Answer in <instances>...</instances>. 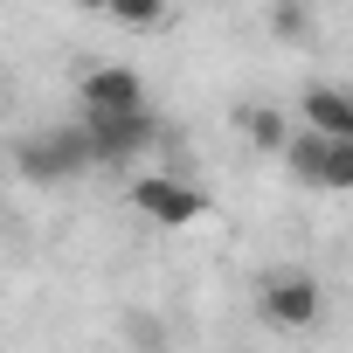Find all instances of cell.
Here are the masks:
<instances>
[{
	"label": "cell",
	"instance_id": "1",
	"mask_svg": "<svg viewBox=\"0 0 353 353\" xmlns=\"http://www.w3.org/2000/svg\"><path fill=\"white\" fill-rule=\"evenodd\" d=\"M14 166L28 173L35 188H63V181H77V173H90L97 159H90L83 125H49V132H35V139L14 145Z\"/></svg>",
	"mask_w": 353,
	"mask_h": 353
},
{
	"label": "cell",
	"instance_id": "3",
	"mask_svg": "<svg viewBox=\"0 0 353 353\" xmlns=\"http://www.w3.org/2000/svg\"><path fill=\"white\" fill-rule=\"evenodd\" d=\"M125 201H132L145 222H159V229H194V222H208V194L188 188V181H173V173H139V181L125 188Z\"/></svg>",
	"mask_w": 353,
	"mask_h": 353
},
{
	"label": "cell",
	"instance_id": "8",
	"mask_svg": "<svg viewBox=\"0 0 353 353\" xmlns=\"http://www.w3.org/2000/svg\"><path fill=\"white\" fill-rule=\"evenodd\" d=\"M236 125H243V139H250L256 152H284V145H291V118H284V111H270V104L243 111Z\"/></svg>",
	"mask_w": 353,
	"mask_h": 353
},
{
	"label": "cell",
	"instance_id": "9",
	"mask_svg": "<svg viewBox=\"0 0 353 353\" xmlns=\"http://www.w3.org/2000/svg\"><path fill=\"white\" fill-rule=\"evenodd\" d=\"M118 28H132V35H145V28H159L166 21V0H111V8H104Z\"/></svg>",
	"mask_w": 353,
	"mask_h": 353
},
{
	"label": "cell",
	"instance_id": "7",
	"mask_svg": "<svg viewBox=\"0 0 353 353\" xmlns=\"http://www.w3.org/2000/svg\"><path fill=\"white\" fill-rule=\"evenodd\" d=\"M325 145H332V132H319V125L291 132V145H284V166L298 173L305 188H319V173H325Z\"/></svg>",
	"mask_w": 353,
	"mask_h": 353
},
{
	"label": "cell",
	"instance_id": "2",
	"mask_svg": "<svg viewBox=\"0 0 353 353\" xmlns=\"http://www.w3.org/2000/svg\"><path fill=\"white\" fill-rule=\"evenodd\" d=\"M83 139H90L97 166H125V159H139L159 139V118L145 104H132V111H83Z\"/></svg>",
	"mask_w": 353,
	"mask_h": 353
},
{
	"label": "cell",
	"instance_id": "12",
	"mask_svg": "<svg viewBox=\"0 0 353 353\" xmlns=\"http://www.w3.org/2000/svg\"><path fill=\"white\" fill-rule=\"evenodd\" d=\"M77 8H111V0H77Z\"/></svg>",
	"mask_w": 353,
	"mask_h": 353
},
{
	"label": "cell",
	"instance_id": "4",
	"mask_svg": "<svg viewBox=\"0 0 353 353\" xmlns=\"http://www.w3.org/2000/svg\"><path fill=\"white\" fill-rule=\"evenodd\" d=\"M256 305H263V319H270V325H284V332H305V325H319V312H325V291H319V277H312V270H277V277H263Z\"/></svg>",
	"mask_w": 353,
	"mask_h": 353
},
{
	"label": "cell",
	"instance_id": "10",
	"mask_svg": "<svg viewBox=\"0 0 353 353\" xmlns=\"http://www.w3.org/2000/svg\"><path fill=\"white\" fill-rule=\"evenodd\" d=\"M319 188H325V194H353V139H332V145H325Z\"/></svg>",
	"mask_w": 353,
	"mask_h": 353
},
{
	"label": "cell",
	"instance_id": "6",
	"mask_svg": "<svg viewBox=\"0 0 353 353\" xmlns=\"http://www.w3.org/2000/svg\"><path fill=\"white\" fill-rule=\"evenodd\" d=\"M298 111H305V125H319V132H332V139H346V125H353V97L332 90V83H312Z\"/></svg>",
	"mask_w": 353,
	"mask_h": 353
},
{
	"label": "cell",
	"instance_id": "11",
	"mask_svg": "<svg viewBox=\"0 0 353 353\" xmlns=\"http://www.w3.org/2000/svg\"><path fill=\"white\" fill-rule=\"evenodd\" d=\"M270 28H277L284 42H305V35H312V0H277V8H270Z\"/></svg>",
	"mask_w": 353,
	"mask_h": 353
},
{
	"label": "cell",
	"instance_id": "13",
	"mask_svg": "<svg viewBox=\"0 0 353 353\" xmlns=\"http://www.w3.org/2000/svg\"><path fill=\"white\" fill-rule=\"evenodd\" d=\"M0 208H8V194H0Z\"/></svg>",
	"mask_w": 353,
	"mask_h": 353
},
{
	"label": "cell",
	"instance_id": "5",
	"mask_svg": "<svg viewBox=\"0 0 353 353\" xmlns=\"http://www.w3.org/2000/svg\"><path fill=\"white\" fill-rule=\"evenodd\" d=\"M77 104H83V111H132V104H145V83H139L132 63H97V70L77 83Z\"/></svg>",
	"mask_w": 353,
	"mask_h": 353
},
{
	"label": "cell",
	"instance_id": "14",
	"mask_svg": "<svg viewBox=\"0 0 353 353\" xmlns=\"http://www.w3.org/2000/svg\"><path fill=\"white\" fill-rule=\"evenodd\" d=\"M346 139H353V125H346Z\"/></svg>",
	"mask_w": 353,
	"mask_h": 353
}]
</instances>
